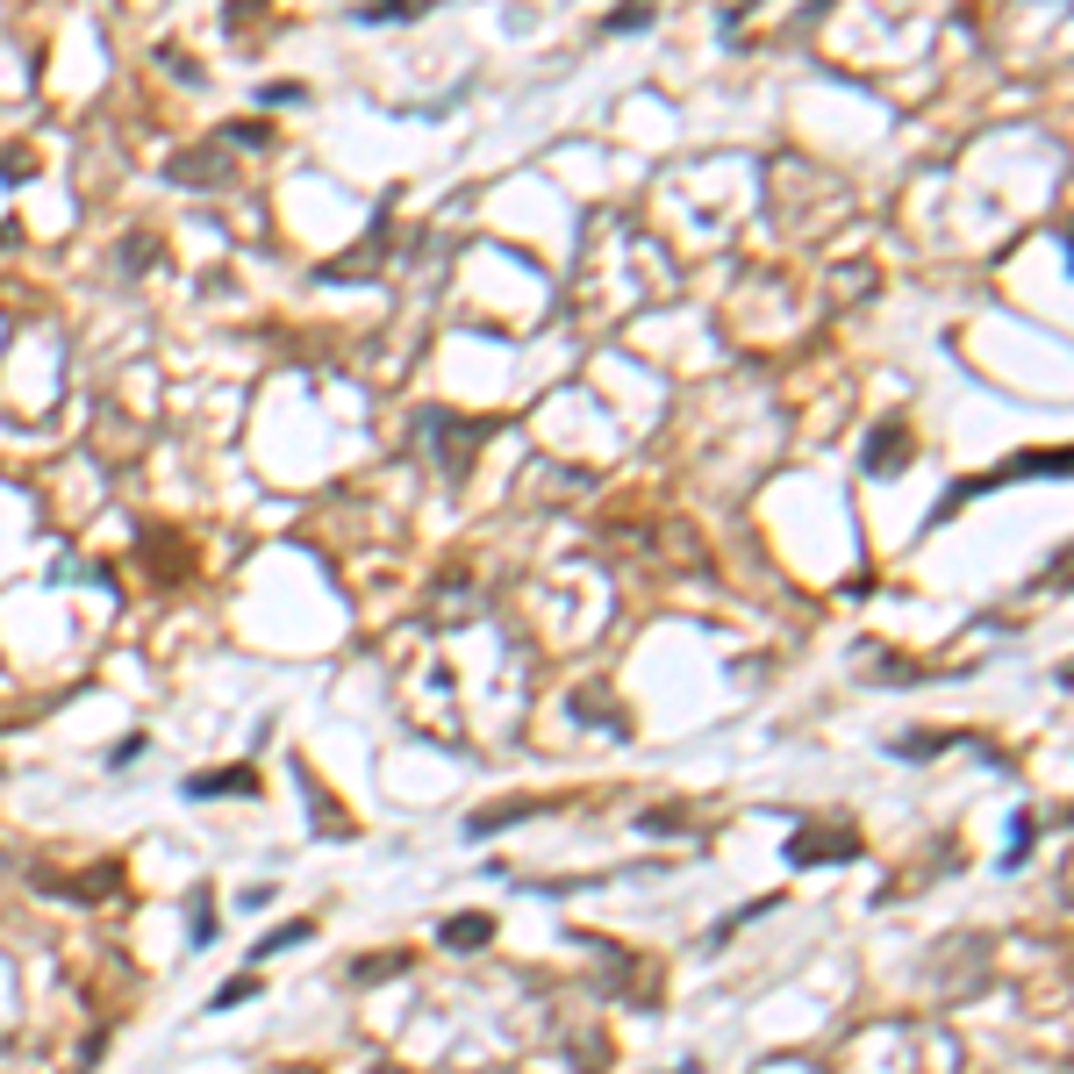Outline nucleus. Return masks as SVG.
Returning a JSON list of instances; mask_svg holds the SVG:
<instances>
[{"mask_svg": "<svg viewBox=\"0 0 1074 1074\" xmlns=\"http://www.w3.org/2000/svg\"><path fill=\"white\" fill-rule=\"evenodd\" d=\"M853 853H860V838H810V831L788 838V860L795 867H810V860H853Z\"/></svg>", "mask_w": 1074, "mask_h": 1074, "instance_id": "f257e3e1", "label": "nucleus"}, {"mask_svg": "<svg viewBox=\"0 0 1074 1074\" xmlns=\"http://www.w3.org/2000/svg\"><path fill=\"white\" fill-rule=\"evenodd\" d=\"M487 938H495V917H487V910H480V917H452V924H444V946H459V953L487 946Z\"/></svg>", "mask_w": 1074, "mask_h": 1074, "instance_id": "f03ea898", "label": "nucleus"}, {"mask_svg": "<svg viewBox=\"0 0 1074 1074\" xmlns=\"http://www.w3.org/2000/svg\"><path fill=\"white\" fill-rule=\"evenodd\" d=\"M258 781H251V767H230V774H208V781H187V795L194 802H208V795H251Z\"/></svg>", "mask_w": 1074, "mask_h": 1074, "instance_id": "7ed1b4c3", "label": "nucleus"}, {"mask_svg": "<svg viewBox=\"0 0 1074 1074\" xmlns=\"http://www.w3.org/2000/svg\"><path fill=\"white\" fill-rule=\"evenodd\" d=\"M903 452H910L903 430H881V444H867V466L874 473H895V466H903Z\"/></svg>", "mask_w": 1074, "mask_h": 1074, "instance_id": "20e7f679", "label": "nucleus"}, {"mask_svg": "<svg viewBox=\"0 0 1074 1074\" xmlns=\"http://www.w3.org/2000/svg\"><path fill=\"white\" fill-rule=\"evenodd\" d=\"M1017 831H1010V853H1003V867H1024L1032 860V838H1039V817H1010Z\"/></svg>", "mask_w": 1074, "mask_h": 1074, "instance_id": "39448f33", "label": "nucleus"}, {"mask_svg": "<svg viewBox=\"0 0 1074 1074\" xmlns=\"http://www.w3.org/2000/svg\"><path fill=\"white\" fill-rule=\"evenodd\" d=\"M251 996H258V974H230V981L215 989V1010H237V1003H251Z\"/></svg>", "mask_w": 1074, "mask_h": 1074, "instance_id": "423d86ee", "label": "nucleus"}, {"mask_svg": "<svg viewBox=\"0 0 1074 1074\" xmlns=\"http://www.w3.org/2000/svg\"><path fill=\"white\" fill-rule=\"evenodd\" d=\"M652 22V0H623V8L609 15V29H645Z\"/></svg>", "mask_w": 1074, "mask_h": 1074, "instance_id": "0eeeda50", "label": "nucleus"}, {"mask_svg": "<svg viewBox=\"0 0 1074 1074\" xmlns=\"http://www.w3.org/2000/svg\"><path fill=\"white\" fill-rule=\"evenodd\" d=\"M301 938H308V924H280L273 938H258V953H287V946H301Z\"/></svg>", "mask_w": 1074, "mask_h": 1074, "instance_id": "6e6552de", "label": "nucleus"}, {"mask_svg": "<svg viewBox=\"0 0 1074 1074\" xmlns=\"http://www.w3.org/2000/svg\"><path fill=\"white\" fill-rule=\"evenodd\" d=\"M194 946H215V910H208V903L194 910Z\"/></svg>", "mask_w": 1074, "mask_h": 1074, "instance_id": "1a4fd4ad", "label": "nucleus"}]
</instances>
